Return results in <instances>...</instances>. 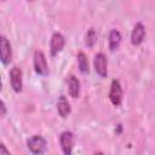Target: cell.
Returning a JSON list of instances; mask_svg holds the SVG:
<instances>
[{
  "instance_id": "6da1fadb",
  "label": "cell",
  "mask_w": 155,
  "mask_h": 155,
  "mask_svg": "<svg viewBox=\"0 0 155 155\" xmlns=\"http://www.w3.org/2000/svg\"><path fill=\"white\" fill-rule=\"evenodd\" d=\"M33 64H34V69L36 71V74L45 76L48 74V67H47V62H46V57L42 51L36 50L34 53V59H33Z\"/></svg>"
},
{
  "instance_id": "7a4b0ae2",
  "label": "cell",
  "mask_w": 155,
  "mask_h": 155,
  "mask_svg": "<svg viewBox=\"0 0 155 155\" xmlns=\"http://www.w3.org/2000/svg\"><path fill=\"white\" fill-rule=\"evenodd\" d=\"M27 145H28V149L33 153V154H42L46 151V147H47V143H46V139L41 136H33L28 139L27 142Z\"/></svg>"
},
{
  "instance_id": "3957f363",
  "label": "cell",
  "mask_w": 155,
  "mask_h": 155,
  "mask_svg": "<svg viewBox=\"0 0 155 155\" xmlns=\"http://www.w3.org/2000/svg\"><path fill=\"white\" fill-rule=\"evenodd\" d=\"M109 99L113 105L119 107L121 104L122 101V88H121V84L119 80H113L111 85H110V91H109Z\"/></svg>"
},
{
  "instance_id": "277c9868",
  "label": "cell",
  "mask_w": 155,
  "mask_h": 155,
  "mask_svg": "<svg viewBox=\"0 0 155 155\" xmlns=\"http://www.w3.org/2000/svg\"><path fill=\"white\" fill-rule=\"evenodd\" d=\"M0 59L4 65L10 64V62L12 61V48H11V44L10 41L6 39V36H1L0 39Z\"/></svg>"
},
{
  "instance_id": "5b68a950",
  "label": "cell",
  "mask_w": 155,
  "mask_h": 155,
  "mask_svg": "<svg viewBox=\"0 0 155 155\" xmlns=\"http://www.w3.org/2000/svg\"><path fill=\"white\" fill-rule=\"evenodd\" d=\"M10 82H11V87L13 88L15 92H17V93L22 92V87H23L22 70L17 65L12 67L10 70Z\"/></svg>"
},
{
  "instance_id": "8992f818",
  "label": "cell",
  "mask_w": 155,
  "mask_h": 155,
  "mask_svg": "<svg viewBox=\"0 0 155 155\" xmlns=\"http://www.w3.org/2000/svg\"><path fill=\"white\" fill-rule=\"evenodd\" d=\"M59 143L63 153L65 155H70L73 151V145H74V134L70 131H64L59 136Z\"/></svg>"
},
{
  "instance_id": "52a82bcc",
  "label": "cell",
  "mask_w": 155,
  "mask_h": 155,
  "mask_svg": "<svg viewBox=\"0 0 155 155\" xmlns=\"http://www.w3.org/2000/svg\"><path fill=\"white\" fill-rule=\"evenodd\" d=\"M65 44V39L61 33H53V35L51 36V41H50V51H51V56H57L62 48L64 47Z\"/></svg>"
},
{
  "instance_id": "ba28073f",
  "label": "cell",
  "mask_w": 155,
  "mask_h": 155,
  "mask_svg": "<svg viewBox=\"0 0 155 155\" xmlns=\"http://www.w3.org/2000/svg\"><path fill=\"white\" fill-rule=\"evenodd\" d=\"M93 65H94V70L96 73L101 76V78H105L108 74V64H107V58L104 56V53L99 52L94 56L93 59Z\"/></svg>"
},
{
  "instance_id": "9c48e42d",
  "label": "cell",
  "mask_w": 155,
  "mask_h": 155,
  "mask_svg": "<svg viewBox=\"0 0 155 155\" xmlns=\"http://www.w3.org/2000/svg\"><path fill=\"white\" fill-rule=\"evenodd\" d=\"M144 38H145V28L140 22H138V23H136V25L132 29L131 42H132V45L138 46L144 41Z\"/></svg>"
},
{
  "instance_id": "30bf717a",
  "label": "cell",
  "mask_w": 155,
  "mask_h": 155,
  "mask_svg": "<svg viewBox=\"0 0 155 155\" xmlns=\"http://www.w3.org/2000/svg\"><path fill=\"white\" fill-rule=\"evenodd\" d=\"M67 82H68V92H69L70 97L78 98L79 93H80V82H79V80L74 75H70V76H68Z\"/></svg>"
},
{
  "instance_id": "8fae6325",
  "label": "cell",
  "mask_w": 155,
  "mask_h": 155,
  "mask_svg": "<svg viewBox=\"0 0 155 155\" xmlns=\"http://www.w3.org/2000/svg\"><path fill=\"white\" fill-rule=\"evenodd\" d=\"M57 111H58L59 116H62L63 119L67 117L70 114V104H69L68 99L64 96H61L58 98V102H57Z\"/></svg>"
},
{
  "instance_id": "7c38bea8",
  "label": "cell",
  "mask_w": 155,
  "mask_h": 155,
  "mask_svg": "<svg viewBox=\"0 0 155 155\" xmlns=\"http://www.w3.org/2000/svg\"><path fill=\"white\" fill-rule=\"evenodd\" d=\"M108 42H109V48L110 51H115L120 42H121V34L119 30L116 29H113L110 33H109V39H108Z\"/></svg>"
},
{
  "instance_id": "4fadbf2b",
  "label": "cell",
  "mask_w": 155,
  "mask_h": 155,
  "mask_svg": "<svg viewBox=\"0 0 155 155\" xmlns=\"http://www.w3.org/2000/svg\"><path fill=\"white\" fill-rule=\"evenodd\" d=\"M78 65H79V69L81 73L86 74L88 73V62H87V58H86V54L84 52H79L78 56Z\"/></svg>"
},
{
  "instance_id": "5bb4252c",
  "label": "cell",
  "mask_w": 155,
  "mask_h": 155,
  "mask_svg": "<svg viewBox=\"0 0 155 155\" xmlns=\"http://www.w3.org/2000/svg\"><path fill=\"white\" fill-rule=\"evenodd\" d=\"M96 40H97L96 31H94V30L91 28V29L87 31V34H86V45H87L88 47H92V46L94 45Z\"/></svg>"
},
{
  "instance_id": "9a60e30c",
  "label": "cell",
  "mask_w": 155,
  "mask_h": 155,
  "mask_svg": "<svg viewBox=\"0 0 155 155\" xmlns=\"http://www.w3.org/2000/svg\"><path fill=\"white\" fill-rule=\"evenodd\" d=\"M0 155H10V151L6 149L5 144H0Z\"/></svg>"
},
{
  "instance_id": "2e32d148",
  "label": "cell",
  "mask_w": 155,
  "mask_h": 155,
  "mask_svg": "<svg viewBox=\"0 0 155 155\" xmlns=\"http://www.w3.org/2000/svg\"><path fill=\"white\" fill-rule=\"evenodd\" d=\"M0 108H1V116H5V114H6V105H5V102L4 101H1L0 102Z\"/></svg>"
}]
</instances>
